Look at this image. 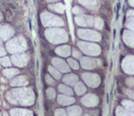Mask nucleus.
Instances as JSON below:
<instances>
[{"label":"nucleus","instance_id":"obj_29","mask_svg":"<svg viewBox=\"0 0 134 116\" xmlns=\"http://www.w3.org/2000/svg\"><path fill=\"white\" fill-rule=\"evenodd\" d=\"M122 104H123V106L126 107L128 110L133 111V102H130V101H123V102H122Z\"/></svg>","mask_w":134,"mask_h":116},{"label":"nucleus","instance_id":"obj_6","mask_svg":"<svg viewBox=\"0 0 134 116\" xmlns=\"http://www.w3.org/2000/svg\"><path fill=\"white\" fill-rule=\"evenodd\" d=\"M78 36L82 39H87V40H91V41H100V34L96 31H93L90 29H79L77 31Z\"/></svg>","mask_w":134,"mask_h":116},{"label":"nucleus","instance_id":"obj_37","mask_svg":"<svg viewBox=\"0 0 134 116\" xmlns=\"http://www.w3.org/2000/svg\"><path fill=\"white\" fill-rule=\"evenodd\" d=\"M65 114H66V112L62 109H57L55 111V115H65Z\"/></svg>","mask_w":134,"mask_h":116},{"label":"nucleus","instance_id":"obj_32","mask_svg":"<svg viewBox=\"0 0 134 116\" xmlns=\"http://www.w3.org/2000/svg\"><path fill=\"white\" fill-rule=\"evenodd\" d=\"M128 18H129V19L127 20V24L126 25L132 30V29H133V16H129Z\"/></svg>","mask_w":134,"mask_h":116},{"label":"nucleus","instance_id":"obj_43","mask_svg":"<svg viewBox=\"0 0 134 116\" xmlns=\"http://www.w3.org/2000/svg\"><path fill=\"white\" fill-rule=\"evenodd\" d=\"M47 2H54V1H57V0H46Z\"/></svg>","mask_w":134,"mask_h":116},{"label":"nucleus","instance_id":"obj_15","mask_svg":"<svg viewBox=\"0 0 134 116\" xmlns=\"http://www.w3.org/2000/svg\"><path fill=\"white\" fill-rule=\"evenodd\" d=\"M55 52H56V53L62 55V56L67 57V56H69L70 53H71V48H70L68 45H62V46H60V47L56 48Z\"/></svg>","mask_w":134,"mask_h":116},{"label":"nucleus","instance_id":"obj_22","mask_svg":"<svg viewBox=\"0 0 134 116\" xmlns=\"http://www.w3.org/2000/svg\"><path fill=\"white\" fill-rule=\"evenodd\" d=\"M68 114L69 115H80L82 113V110L80 107L78 106H73L68 108Z\"/></svg>","mask_w":134,"mask_h":116},{"label":"nucleus","instance_id":"obj_39","mask_svg":"<svg viewBox=\"0 0 134 116\" xmlns=\"http://www.w3.org/2000/svg\"><path fill=\"white\" fill-rule=\"evenodd\" d=\"M127 85L129 86V87H131L133 86V78L131 77V78H129V79H127Z\"/></svg>","mask_w":134,"mask_h":116},{"label":"nucleus","instance_id":"obj_11","mask_svg":"<svg viewBox=\"0 0 134 116\" xmlns=\"http://www.w3.org/2000/svg\"><path fill=\"white\" fill-rule=\"evenodd\" d=\"M122 68L128 74H133V56H128L122 63Z\"/></svg>","mask_w":134,"mask_h":116},{"label":"nucleus","instance_id":"obj_5","mask_svg":"<svg viewBox=\"0 0 134 116\" xmlns=\"http://www.w3.org/2000/svg\"><path fill=\"white\" fill-rule=\"evenodd\" d=\"M78 46L82 51L86 54L90 55H98L100 53V47L96 44H87V43H78Z\"/></svg>","mask_w":134,"mask_h":116},{"label":"nucleus","instance_id":"obj_3","mask_svg":"<svg viewBox=\"0 0 134 116\" xmlns=\"http://www.w3.org/2000/svg\"><path fill=\"white\" fill-rule=\"evenodd\" d=\"M27 46H26V42L22 37H19L18 39L12 40L7 44V49L8 50L10 53H19V52H22L26 50Z\"/></svg>","mask_w":134,"mask_h":116},{"label":"nucleus","instance_id":"obj_42","mask_svg":"<svg viewBox=\"0 0 134 116\" xmlns=\"http://www.w3.org/2000/svg\"><path fill=\"white\" fill-rule=\"evenodd\" d=\"M3 19V16H2V14H1V12H0V21Z\"/></svg>","mask_w":134,"mask_h":116},{"label":"nucleus","instance_id":"obj_24","mask_svg":"<svg viewBox=\"0 0 134 116\" xmlns=\"http://www.w3.org/2000/svg\"><path fill=\"white\" fill-rule=\"evenodd\" d=\"M49 8L54 10V11H56V12H59V13H63V11H64V6L62 5V4L50 5L49 6Z\"/></svg>","mask_w":134,"mask_h":116},{"label":"nucleus","instance_id":"obj_31","mask_svg":"<svg viewBox=\"0 0 134 116\" xmlns=\"http://www.w3.org/2000/svg\"><path fill=\"white\" fill-rule=\"evenodd\" d=\"M0 63L4 66H9L10 65H11V62L9 61V58L8 57H3L0 60Z\"/></svg>","mask_w":134,"mask_h":116},{"label":"nucleus","instance_id":"obj_1","mask_svg":"<svg viewBox=\"0 0 134 116\" xmlns=\"http://www.w3.org/2000/svg\"><path fill=\"white\" fill-rule=\"evenodd\" d=\"M7 98L11 103L17 105H32L34 102L33 92L28 88H17L7 92Z\"/></svg>","mask_w":134,"mask_h":116},{"label":"nucleus","instance_id":"obj_16","mask_svg":"<svg viewBox=\"0 0 134 116\" xmlns=\"http://www.w3.org/2000/svg\"><path fill=\"white\" fill-rule=\"evenodd\" d=\"M62 80H63V82L68 84V85L74 86L78 81V77L76 75H74V74H69V75H66L65 77H63Z\"/></svg>","mask_w":134,"mask_h":116},{"label":"nucleus","instance_id":"obj_2","mask_svg":"<svg viewBox=\"0 0 134 116\" xmlns=\"http://www.w3.org/2000/svg\"><path fill=\"white\" fill-rule=\"evenodd\" d=\"M45 35L50 42L53 44H60L63 42H67L68 36L64 29H50L45 31Z\"/></svg>","mask_w":134,"mask_h":116},{"label":"nucleus","instance_id":"obj_18","mask_svg":"<svg viewBox=\"0 0 134 116\" xmlns=\"http://www.w3.org/2000/svg\"><path fill=\"white\" fill-rule=\"evenodd\" d=\"M28 84V80L25 77H18L11 81L12 86H25Z\"/></svg>","mask_w":134,"mask_h":116},{"label":"nucleus","instance_id":"obj_36","mask_svg":"<svg viewBox=\"0 0 134 116\" xmlns=\"http://www.w3.org/2000/svg\"><path fill=\"white\" fill-rule=\"evenodd\" d=\"M45 78H46V82L48 83L49 85H54V84H55V82H54V80H53V78L50 77L49 75H47Z\"/></svg>","mask_w":134,"mask_h":116},{"label":"nucleus","instance_id":"obj_26","mask_svg":"<svg viewBox=\"0 0 134 116\" xmlns=\"http://www.w3.org/2000/svg\"><path fill=\"white\" fill-rule=\"evenodd\" d=\"M74 89H75V92H76L78 95H83L86 91V87L84 86V84L82 82L78 83L76 86H75V87H74Z\"/></svg>","mask_w":134,"mask_h":116},{"label":"nucleus","instance_id":"obj_28","mask_svg":"<svg viewBox=\"0 0 134 116\" xmlns=\"http://www.w3.org/2000/svg\"><path fill=\"white\" fill-rule=\"evenodd\" d=\"M49 72L51 73V75H53V77L57 79H60L61 78V74L60 72H58L55 68H53V66H49Z\"/></svg>","mask_w":134,"mask_h":116},{"label":"nucleus","instance_id":"obj_7","mask_svg":"<svg viewBox=\"0 0 134 116\" xmlns=\"http://www.w3.org/2000/svg\"><path fill=\"white\" fill-rule=\"evenodd\" d=\"M83 79L89 87H96L100 83V77L96 74H92V73L83 74Z\"/></svg>","mask_w":134,"mask_h":116},{"label":"nucleus","instance_id":"obj_38","mask_svg":"<svg viewBox=\"0 0 134 116\" xmlns=\"http://www.w3.org/2000/svg\"><path fill=\"white\" fill-rule=\"evenodd\" d=\"M73 12H74V14H76V15L80 14V13H84V11L80 9V8H79L78 7H75L74 8V10H73Z\"/></svg>","mask_w":134,"mask_h":116},{"label":"nucleus","instance_id":"obj_23","mask_svg":"<svg viewBox=\"0 0 134 116\" xmlns=\"http://www.w3.org/2000/svg\"><path fill=\"white\" fill-rule=\"evenodd\" d=\"M3 74L7 77H12L16 76L17 74H19V70L15 69V68H7V69H5L3 71Z\"/></svg>","mask_w":134,"mask_h":116},{"label":"nucleus","instance_id":"obj_4","mask_svg":"<svg viewBox=\"0 0 134 116\" xmlns=\"http://www.w3.org/2000/svg\"><path fill=\"white\" fill-rule=\"evenodd\" d=\"M41 21L44 26H62L63 25V21L60 18H58L51 13H42L41 14Z\"/></svg>","mask_w":134,"mask_h":116},{"label":"nucleus","instance_id":"obj_9","mask_svg":"<svg viewBox=\"0 0 134 116\" xmlns=\"http://www.w3.org/2000/svg\"><path fill=\"white\" fill-rule=\"evenodd\" d=\"M82 66L86 69H92V68H96L98 66L99 62L96 59H92V58L83 57L81 60Z\"/></svg>","mask_w":134,"mask_h":116},{"label":"nucleus","instance_id":"obj_10","mask_svg":"<svg viewBox=\"0 0 134 116\" xmlns=\"http://www.w3.org/2000/svg\"><path fill=\"white\" fill-rule=\"evenodd\" d=\"M29 60V56L27 54H18L12 56L13 64H15L18 66H25Z\"/></svg>","mask_w":134,"mask_h":116},{"label":"nucleus","instance_id":"obj_14","mask_svg":"<svg viewBox=\"0 0 134 116\" xmlns=\"http://www.w3.org/2000/svg\"><path fill=\"white\" fill-rule=\"evenodd\" d=\"M14 30L9 26H0V37L3 40H7L12 36Z\"/></svg>","mask_w":134,"mask_h":116},{"label":"nucleus","instance_id":"obj_30","mask_svg":"<svg viewBox=\"0 0 134 116\" xmlns=\"http://www.w3.org/2000/svg\"><path fill=\"white\" fill-rule=\"evenodd\" d=\"M68 63H69V65H70V66L73 67L74 69H78V68H79V65H78V63H77L75 60L72 59V58H69V59H68Z\"/></svg>","mask_w":134,"mask_h":116},{"label":"nucleus","instance_id":"obj_12","mask_svg":"<svg viewBox=\"0 0 134 116\" xmlns=\"http://www.w3.org/2000/svg\"><path fill=\"white\" fill-rule=\"evenodd\" d=\"M75 21L78 25L81 26H88L91 27L93 26L94 23V19L90 17V16H85V17H76L75 18Z\"/></svg>","mask_w":134,"mask_h":116},{"label":"nucleus","instance_id":"obj_34","mask_svg":"<svg viewBox=\"0 0 134 116\" xmlns=\"http://www.w3.org/2000/svg\"><path fill=\"white\" fill-rule=\"evenodd\" d=\"M95 22H96V23H95V26H96L97 29H101L103 27V21L99 18H96L95 19Z\"/></svg>","mask_w":134,"mask_h":116},{"label":"nucleus","instance_id":"obj_21","mask_svg":"<svg viewBox=\"0 0 134 116\" xmlns=\"http://www.w3.org/2000/svg\"><path fill=\"white\" fill-rule=\"evenodd\" d=\"M79 3H81L82 5L88 7L89 9H94L96 7V0H78Z\"/></svg>","mask_w":134,"mask_h":116},{"label":"nucleus","instance_id":"obj_17","mask_svg":"<svg viewBox=\"0 0 134 116\" xmlns=\"http://www.w3.org/2000/svg\"><path fill=\"white\" fill-rule=\"evenodd\" d=\"M74 102H75V100L74 98H71V97H65L62 96V95L58 96V102L61 105H69V104L74 103Z\"/></svg>","mask_w":134,"mask_h":116},{"label":"nucleus","instance_id":"obj_25","mask_svg":"<svg viewBox=\"0 0 134 116\" xmlns=\"http://www.w3.org/2000/svg\"><path fill=\"white\" fill-rule=\"evenodd\" d=\"M116 114H118V115H133V112L132 111H129V110H124L123 108H121V107H119V108H117V110H116Z\"/></svg>","mask_w":134,"mask_h":116},{"label":"nucleus","instance_id":"obj_27","mask_svg":"<svg viewBox=\"0 0 134 116\" xmlns=\"http://www.w3.org/2000/svg\"><path fill=\"white\" fill-rule=\"evenodd\" d=\"M59 90L62 93H65V94H68V95H72L73 94V90L67 86H64V85H60L59 86Z\"/></svg>","mask_w":134,"mask_h":116},{"label":"nucleus","instance_id":"obj_19","mask_svg":"<svg viewBox=\"0 0 134 116\" xmlns=\"http://www.w3.org/2000/svg\"><path fill=\"white\" fill-rule=\"evenodd\" d=\"M123 40L129 46L133 47V33H132V31H125L123 34Z\"/></svg>","mask_w":134,"mask_h":116},{"label":"nucleus","instance_id":"obj_41","mask_svg":"<svg viewBox=\"0 0 134 116\" xmlns=\"http://www.w3.org/2000/svg\"><path fill=\"white\" fill-rule=\"evenodd\" d=\"M129 5L133 6V1L132 0H129Z\"/></svg>","mask_w":134,"mask_h":116},{"label":"nucleus","instance_id":"obj_33","mask_svg":"<svg viewBox=\"0 0 134 116\" xmlns=\"http://www.w3.org/2000/svg\"><path fill=\"white\" fill-rule=\"evenodd\" d=\"M47 96L50 98V99H54V97H55V91H54V89L53 88H48L47 89Z\"/></svg>","mask_w":134,"mask_h":116},{"label":"nucleus","instance_id":"obj_20","mask_svg":"<svg viewBox=\"0 0 134 116\" xmlns=\"http://www.w3.org/2000/svg\"><path fill=\"white\" fill-rule=\"evenodd\" d=\"M11 115H32V112L24 109H13L10 111Z\"/></svg>","mask_w":134,"mask_h":116},{"label":"nucleus","instance_id":"obj_44","mask_svg":"<svg viewBox=\"0 0 134 116\" xmlns=\"http://www.w3.org/2000/svg\"><path fill=\"white\" fill-rule=\"evenodd\" d=\"M1 45H2V43H1V42H0V46H1Z\"/></svg>","mask_w":134,"mask_h":116},{"label":"nucleus","instance_id":"obj_8","mask_svg":"<svg viewBox=\"0 0 134 116\" xmlns=\"http://www.w3.org/2000/svg\"><path fill=\"white\" fill-rule=\"evenodd\" d=\"M82 103L87 107H94L98 104V98L94 94H88L81 100Z\"/></svg>","mask_w":134,"mask_h":116},{"label":"nucleus","instance_id":"obj_40","mask_svg":"<svg viewBox=\"0 0 134 116\" xmlns=\"http://www.w3.org/2000/svg\"><path fill=\"white\" fill-rule=\"evenodd\" d=\"M6 53H7V51H6L4 48H2L1 46H0V56H3V55H6Z\"/></svg>","mask_w":134,"mask_h":116},{"label":"nucleus","instance_id":"obj_35","mask_svg":"<svg viewBox=\"0 0 134 116\" xmlns=\"http://www.w3.org/2000/svg\"><path fill=\"white\" fill-rule=\"evenodd\" d=\"M73 56H74L75 58H80L81 57V53L79 51H77L76 49H73Z\"/></svg>","mask_w":134,"mask_h":116},{"label":"nucleus","instance_id":"obj_13","mask_svg":"<svg viewBox=\"0 0 134 116\" xmlns=\"http://www.w3.org/2000/svg\"><path fill=\"white\" fill-rule=\"evenodd\" d=\"M53 64L59 69V70H61L62 72H69V71H70V68L68 67L67 64L65 63L62 59L54 58L53 60Z\"/></svg>","mask_w":134,"mask_h":116}]
</instances>
